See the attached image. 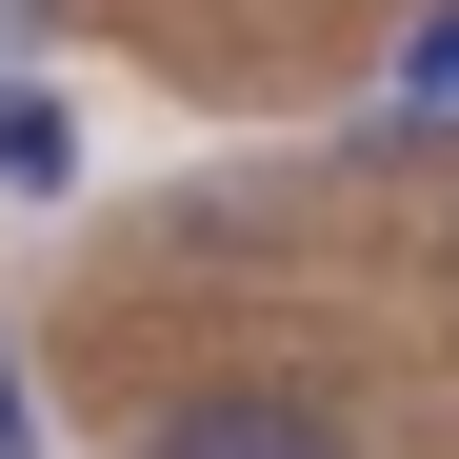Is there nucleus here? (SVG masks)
<instances>
[{
	"label": "nucleus",
	"mask_w": 459,
	"mask_h": 459,
	"mask_svg": "<svg viewBox=\"0 0 459 459\" xmlns=\"http://www.w3.org/2000/svg\"><path fill=\"white\" fill-rule=\"evenodd\" d=\"M140 459H359V420L320 379H200V400L140 420Z\"/></svg>",
	"instance_id": "f257e3e1"
},
{
	"label": "nucleus",
	"mask_w": 459,
	"mask_h": 459,
	"mask_svg": "<svg viewBox=\"0 0 459 459\" xmlns=\"http://www.w3.org/2000/svg\"><path fill=\"white\" fill-rule=\"evenodd\" d=\"M60 180H81V120H60V81L0 60V200H60Z\"/></svg>",
	"instance_id": "f03ea898"
},
{
	"label": "nucleus",
	"mask_w": 459,
	"mask_h": 459,
	"mask_svg": "<svg viewBox=\"0 0 459 459\" xmlns=\"http://www.w3.org/2000/svg\"><path fill=\"white\" fill-rule=\"evenodd\" d=\"M379 120H459V0H439V21L400 40V100H379Z\"/></svg>",
	"instance_id": "7ed1b4c3"
},
{
	"label": "nucleus",
	"mask_w": 459,
	"mask_h": 459,
	"mask_svg": "<svg viewBox=\"0 0 459 459\" xmlns=\"http://www.w3.org/2000/svg\"><path fill=\"white\" fill-rule=\"evenodd\" d=\"M0 459H40V400H21V359H0Z\"/></svg>",
	"instance_id": "20e7f679"
},
{
	"label": "nucleus",
	"mask_w": 459,
	"mask_h": 459,
	"mask_svg": "<svg viewBox=\"0 0 459 459\" xmlns=\"http://www.w3.org/2000/svg\"><path fill=\"white\" fill-rule=\"evenodd\" d=\"M40 40H60V0H0V60H40Z\"/></svg>",
	"instance_id": "39448f33"
}]
</instances>
